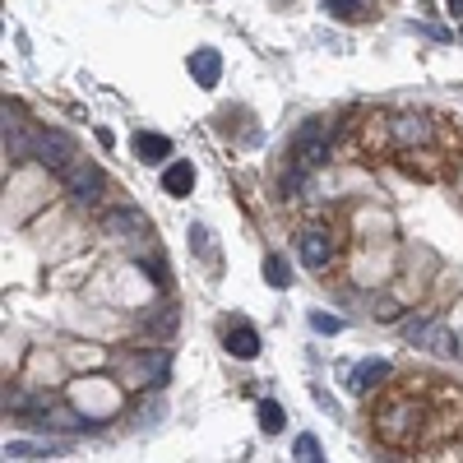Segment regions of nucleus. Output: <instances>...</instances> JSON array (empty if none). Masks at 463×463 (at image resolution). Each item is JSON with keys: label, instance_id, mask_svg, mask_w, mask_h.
Returning a JSON list of instances; mask_svg holds the SVG:
<instances>
[{"label": "nucleus", "instance_id": "obj_10", "mask_svg": "<svg viewBox=\"0 0 463 463\" xmlns=\"http://www.w3.org/2000/svg\"><path fill=\"white\" fill-rule=\"evenodd\" d=\"M162 190H167L172 200H185L190 190H195V167H190L185 158L167 162V167H162Z\"/></svg>", "mask_w": 463, "mask_h": 463}, {"label": "nucleus", "instance_id": "obj_17", "mask_svg": "<svg viewBox=\"0 0 463 463\" xmlns=\"http://www.w3.org/2000/svg\"><path fill=\"white\" fill-rule=\"evenodd\" d=\"M296 459H302V463H320L324 454H320V441H315V435H296V450H292Z\"/></svg>", "mask_w": 463, "mask_h": 463}, {"label": "nucleus", "instance_id": "obj_11", "mask_svg": "<svg viewBox=\"0 0 463 463\" xmlns=\"http://www.w3.org/2000/svg\"><path fill=\"white\" fill-rule=\"evenodd\" d=\"M190 74H195V84L200 89H213L218 84V74H223V56H218V51H195V56H190Z\"/></svg>", "mask_w": 463, "mask_h": 463}, {"label": "nucleus", "instance_id": "obj_5", "mask_svg": "<svg viewBox=\"0 0 463 463\" xmlns=\"http://www.w3.org/2000/svg\"><path fill=\"white\" fill-rule=\"evenodd\" d=\"M296 167L311 172V167H324V162L334 158V140H330V130H324L320 121H311L302 134H296Z\"/></svg>", "mask_w": 463, "mask_h": 463}, {"label": "nucleus", "instance_id": "obj_16", "mask_svg": "<svg viewBox=\"0 0 463 463\" xmlns=\"http://www.w3.org/2000/svg\"><path fill=\"white\" fill-rule=\"evenodd\" d=\"M264 279L274 283V287H287V283H292V274H287L283 255H269V260H264Z\"/></svg>", "mask_w": 463, "mask_h": 463}, {"label": "nucleus", "instance_id": "obj_2", "mask_svg": "<svg viewBox=\"0 0 463 463\" xmlns=\"http://www.w3.org/2000/svg\"><path fill=\"white\" fill-rule=\"evenodd\" d=\"M366 417L371 435L394 454H441L463 441V390L445 375L407 371L380 385Z\"/></svg>", "mask_w": 463, "mask_h": 463}, {"label": "nucleus", "instance_id": "obj_1", "mask_svg": "<svg viewBox=\"0 0 463 463\" xmlns=\"http://www.w3.org/2000/svg\"><path fill=\"white\" fill-rule=\"evenodd\" d=\"M343 149L366 167H390L407 181L445 185L459 176L463 162V125L441 112H413V107H366L347 125Z\"/></svg>", "mask_w": 463, "mask_h": 463}, {"label": "nucleus", "instance_id": "obj_8", "mask_svg": "<svg viewBox=\"0 0 463 463\" xmlns=\"http://www.w3.org/2000/svg\"><path fill=\"white\" fill-rule=\"evenodd\" d=\"M407 339H413L417 347H431V352H454V334L441 330V324H431V320H417V324H407Z\"/></svg>", "mask_w": 463, "mask_h": 463}, {"label": "nucleus", "instance_id": "obj_6", "mask_svg": "<svg viewBox=\"0 0 463 463\" xmlns=\"http://www.w3.org/2000/svg\"><path fill=\"white\" fill-rule=\"evenodd\" d=\"M33 158L42 162V167H51L56 176H65V167L74 162V144L65 140L61 130H38V149H33Z\"/></svg>", "mask_w": 463, "mask_h": 463}, {"label": "nucleus", "instance_id": "obj_9", "mask_svg": "<svg viewBox=\"0 0 463 463\" xmlns=\"http://www.w3.org/2000/svg\"><path fill=\"white\" fill-rule=\"evenodd\" d=\"M385 375H390V362L366 357V362H357V366H352V375H347V390H352V394H371V390H375Z\"/></svg>", "mask_w": 463, "mask_h": 463}, {"label": "nucleus", "instance_id": "obj_14", "mask_svg": "<svg viewBox=\"0 0 463 463\" xmlns=\"http://www.w3.org/2000/svg\"><path fill=\"white\" fill-rule=\"evenodd\" d=\"M283 422H287V417H283V407L264 399V403H260V426H264L269 435H279V431H283Z\"/></svg>", "mask_w": 463, "mask_h": 463}, {"label": "nucleus", "instance_id": "obj_19", "mask_svg": "<svg viewBox=\"0 0 463 463\" xmlns=\"http://www.w3.org/2000/svg\"><path fill=\"white\" fill-rule=\"evenodd\" d=\"M450 10H454V14H463V0H450Z\"/></svg>", "mask_w": 463, "mask_h": 463}, {"label": "nucleus", "instance_id": "obj_3", "mask_svg": "<svg viewBox=\"0 0 463 463\" xmlns=\"http://www.w3.org/2000/svg\"><path fill=\"white\" fill-rule=\"evenodd\" d=\"M343 251V232L330 223V218H311V223L296 227V255H302L306 269H315V274H324Z\"/></svg>", "mask_w": 463, "mask_h": 463}, {"label": "nucleus", "instance_id": "obj_4", "mask_svg": "<svg viewBox=\"0 0 463 463\" xmlns=\"http://www.w3.org/2000/svg\"><path fill=\"white\" fill-rule=\"evenodd\" d=\"M61 181H65V190H70L74 204H98V200L107 195V176H102V167H98V162H84V158H74Z\"/></svg>", "mask_w": 463, "mask_h": 463}, {"label": "nucleus", "instance_id": "obj_13", "mask_svg": "<svg viewBox=\"0 0 463 463\" xmlns=\"http://www.w3.org/2000/svg\"><path fill=\"white\" fill-rule=\"evenodd\" d=\"M320 5L330 10L334 19H347V23H362V19H366V5H362V0H320Z\"/></svg>", "mask_w": 463, "mask_h": 463}, {"label": "nucleus", "instance_id": "obj_12", "mask_svg": "<svg viewBox=\"0 0 463 463\" xmlns=\"http://www.w3.org/2000/svg\"><path fill=\"white\" fill-rule=\"evenodd\" d=\"M227 352H232V357H241V362L260 357V334L251 330V324H236V330H227Z\"/></svg>", "mask_w": 463, "mask_h": 463}, {"label": "nucleus", "instance_id": "obj_18", "mask_svg": "<svg viewBox=\"0 0 463 463\" xmlns=\"http://www.w3.org/2000/svg\"><path fill=\"white\" fill-rule=\"evenodd\" d=\"M311 324H315L320 334H339V330H343V324H339L334 315H311Z\"/></svg>", "mask_w": 463, "mask_h": 463}, {"label": "nucleus", "instance_id": "obj_7", "mask_svg": "<svg viewBox=\"0 0 463 463\" xmlns=\"http://www.w3.org/2000/svg\"><path fill=\"white\" fill-rule=\"evenodd\" d=\"M130 149H134V158H140V162H149V167H158V162L172 158V140H167V134H153V130H140L130 140Z\"/></svg>", "mask_w": 463, "mask_h": 463}, {"label": "nucleus", "instance_id": "obj_15", "mask_svg": "<svg viewBox=\"0 0 463 463\" xmlns=\"http://www.w3.org/2000/svg\"><path fill=\"white\" fill-rule=\"evenodd\" d=\"M107 227H112V232H121V236H130L125 227H144V218L134 213V209H121V213H107Z\"/></svg>", "mask_w": 463, "mask_h": 463}]
</instances>
